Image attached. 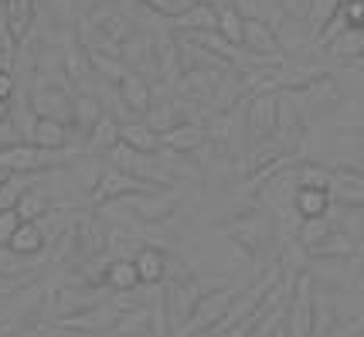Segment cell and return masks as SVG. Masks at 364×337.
<instances>
[{"label": "cell", "mask_w": 364, "mask_h": 337, "mask_svg": "<svg viewBox=\"0 0 364 337\" xmlns=\"http://www.w3.org/2000/svg\"><path fill=\"white\" fill-rule=\"evenodd\" d=\"M154 191H160V188L146 184L140 177L123 174V171H116V167L106 164V171H102V177H99V184L92 191V201L102 205V201H116V198H129V194H154Z\"/></svg>", "instance_id": "obj_1"}, {"label": "cell", "mask_w": 364, "mask_h": 337, "mask_svg": "<svg viewBox=\"0 0 364 337\" xmlns=\"http://www.w3.org/2000/svg\"><path fill=\"white\" fill-rule=\"evenodd\" d=\"M276 99L279 92H259L245 99V127H249V144H259L276 133Z\"/></svg>", "instance_id": "obj_2"}, {"label": "cell", "mask_w": 364, "mask_h": 337, "mask_svg": "<svg viewBox=\"0 0 364 337\" xmlns=\"http://www.w3.org/2000/svg\"><path fill=\"white\" fill-rule=\"evenodd\" d=\"M331 201L341 208H364V174L350 171V167H337L331 171Z\"/></svg>", "instance_id": "obj_3"}, {"label": "cell", "mask_w": 364, "mask_h": 337, "mask_svg": "<svg viewBox=\"0 0 364 337\" xmlns=\"http://www.w3.org/2000/svg\"><path fill=\"white\" fill-rule=\"evenodd\" d=\"M160 146L164 150H174V154H188L194 157L198 150L208 146V127L205 123H177L167 133H160Z\"/></svg>", "instance_id": "obj_4"}, {"label": "cell", "mask_w": 364, "mask_h": 337, "mask_svg": "<svg viewBox=\"0 0 364 337\" xmlns=\"http://www.w3.org/2000/svg\"><path fill=\"white\" fill-rule=\"evenodd\" d=\"M116 92H119V99H123L127 112L150 116V109H154V89H150L146 75H140V72H127L123 82L116 85Z\"/></svg>", "instance_id": "obj_5"}, {"label": "cell", "mask_w": 364, "mask_h": 337, "mask_svg": "<svg viewBox=\"0 0 364 337\" xmlns=\"http://www.w3.org/2000/svg\"><path fill=\"white\" fill-rule=\"evenodd\" d=\"M242 48L249 51V55L269 58V62H283V58H279L276 31H272L266 21H259V17H245V45H242Z\"/></svg>", "instance_id": "obj_6"}, {"label": "cell", "mask_w": 364, "mask_h": 337, "mask_svg": "<svg viewBox=\"0 0 364 337\" xmlns=\"http://www.w3.org/2000/svg\"><path fill=\"white\" fill-rule=\"evenodd\" d=\"M177 198H181L177 188H160L154 194H129L127 205H133L140 218H167L177 208Z\"/></svg>", "instance_id": "obj_7"}, {"label": "cell", "mask_w": 364, "mask_h": 337, "mask_svg": "<svg viewBox=\"0 0 364 337\" xmlns=\"http://www.w3.org/2000/svg\"><path fill=\"white\" fill-rule=\"evenodd\" d=\"M28 144L41 146V150H65L68 146V123L55 119V116H38L31 127V140Z\"/></svg>", "instance_id": "obj_8"}, {"label": "cell", "mask_w": 364, "mask_h": 337, "mask_svg": "<svg viewBox=\"0 0 364 337\" xmlns=\"http://www.w3.org/2000/svg\"><path fill=\"white\" fill-rule=\"evenodd\" d=\"M0 11H4V21H7L11 38H14V41H24L28 31H31L34 17H38V4H34V0H4Z\"/></svg>", "instance_id": "obj_9"}, {"label": "cell", "mask_w": 364, "mask_h": 337, "mask_svg": "<svg viewBox=\"0 0 364 337\" xmlns=\"http://www.w3.org/2000/svg\"><path fill=\"white\" fill-rule=\"evenodd\" d=\"M102 116H106V106H102L99 96H92V92H75L72 96V116H68V123H75V129H82L85 137L92 133Z\"/></svg>", "instance_id": "obj_10"}, {"label": "cell", "mask_w": 364, "mask_h": 337, "mask_svg": "<svg viewBox=\"0 0 364 337\" xmlns=\"http://www.w3.org/2000/svg\"><path fill=\"white\" fill-rule=\"evenodd\" d=\"M45 245H48V239H45V232H41V225L38 222H21L17 225V232L7 239V249H11L14 256H21V259L41 256V252H45Z\"/></svg>", "instance_id": "obj_11"}, {"label": "cell", "mask_w": 364, "mask_h": 337, "mask_svg": "<svg viewBox=\"0 0 364 337\" xmlns=\"http://www.w3.org/2000/svg\"><path fill=\"white\" fill-rule=\"evenodd\" d=\"M333 208L331 191H320V188H296L293 194V211L300 215L303 222L306 218H327Z\"/></svg>", "instance_id": "obj_12"}, {"label": "cell", "mask_w": 364, "mask_h": 337, "mask_svg": "<svg viewBox=\"0 0 364 337\" xmlns=\"http://www.w3.org/2000/svg\"><path fill=\"white\" fill-rule=\"evenodd\" d=\"M177 31H218V7L211 4H191L174 21Z\"/></svg>", "instance_id": "obj_13"}, {"label": "cell", "mask_w": 364, "mask_h": 337, "mask_svg": "<svg viewBox=\"0 0 364 337\" xmlns=\"http://www.w3.org/2000/svg\"><path fill=\"white\" fill-rule=\"evenodd\" d=\"M119 144H127L129 150H140V154H157L160 150V133L146 127V123H119Z\"/></svg>", "instance_id": "obj_14"}, {"label": "cell", "mask_w": 364, "mask_h": 337, "mask_svg": "<svg viewBox=\"0 0 364 337\" xmlns=\"http://www.w3.org/2000/svg\"><path fill=\"white\" fill-rule=\"evenodd\" d=\"M133 266H136V273H140V283L154 287V283H160L164 273H167V256H164L160 249H154V245H143L140 252L133 256Z\"/></svg>", "instance_id": "obj_15"}, {"label": "cell", "mask_w": 364, "mask_h": 337, "mask_svg": "<svg viewBox=\"0 0 364 337\" xmlns=\"http://www.w3.org/2000/svg\"><path fill=\"white\" fill-rule=\"evenodd\" d=\"M116 144H119V119L106 112V116L95 123L92 133L85 137V150H89V154L95 157V154H109Z\"/></svg>", "instance_id": "obj_16"}, {"label": "cell", "mask_w": 364, "mask_h": 337, "mask_svg": "<svg viewBox=\"0 0 364 337\" xmlns=\"http://www.w3.org/2000/svg\"><path fill=\"white\" fill-rule=\"evenodd\" d=\"M41 177H45V171H41V174H7L4 177V181H0V211L17 208V201L24 198V191L34 188Z\"/></svg>", "instance_id": "obj_17"}, {"label": "cell", "mask_w": 364, "mask_h": 337, "mask_svg": "<svg viewBox=\"0 0 364 337\" xmlns=\"http://www.w3.org/2000/svg\"><path fill=\"white\" fill-rule=\"evenodd\" d=\"M92 24L102 34H106L109 41H116L119 48H123V45L129 41V21L123 14L109 11V7H95V11H92Z\"/></svg>", "instance_id": "obj_18"}, {"label": "cell", "mask_w": 364, "mask_h": 337, "mask_svg": "<svg viewBox=\"0 0 364 337\" xmlns=\"http://www.w3.org/2000/svg\"><path fill=\"white\" fill-rule=\"evenodd\" d=\"M300 96L306 99V102H314L317 109H337L341 106V89H337V82L323 72L317 82H310L306 89H300Z\"/></svg>", "instance_id": "obj_19"}, {"label": "cell", "mask_w": 364, "mask_h": 337, "mask_svg": "<svg viewBox=\"0 0 364 337\" xmlns=\"http://www.w3.org/2000/svg\"><path fill=\"white\" fill-rule=\"evenodd\" d=\"M48 208H51V194H48V188H41V181H38L34 188L24 191V198L17 201L14 211H17V218H21V222H38Z\"/></svg>", "instance_id": "obj_20"}, {"label": "cell", "mask_w": 364, "mask_h": 337, "mask_svg": "<svg viewBox=\"0 0 364 337\" xmlns=\"http://www.w3.org/2000/svg\"><path fill=\"white\" fill-rule=\"evenodd\" d=\"M106 283L116 293H129V289L140 287V273H136L133 259H112L109 266H106Z\"/></svg>", "instance_id": "obj_21"}, {"label": "cell", "mask_w": 364, "mask_h": 337, "mask_svg": "<svg viewBox=\"0 0 364 337\" xmlns=\"http://www.w3.org/2000/svg\"><path fill=\"white\" fill-rule=\"evenodd\" d=\"M218 34H222L228 45H235V48L245 45V17L238 14L232 4L218 7Z\"/></svg>", "instance_id": "obj_22"}, {"label": "cell", "mask_w": 364, "mask_h": 337, "mask_svg": "<svg viewBox=\"0 0 364 337\" xmlns=\"http://www.w3.org/2000/svg\"><path fill=\"white\" fill-rule=\"evenodd\" d=\"M228 304H232V293H228V289L215 293L211 300H205V304L198 306V317L188 323V331H201V327H208V323H218L222 321V314L228 310Z\"/></svg>", "instance_id": "obj_23"}, {"label": "cell", "mask_w": 364, "mask_h": 337, "mask_svg": "<svg viewBox=\"0 0 364 337\" xmlns=\"http://www.w3.org/2000/svg\"><path fill=\"white\" fill-rule=\"evenodd\" d=\"M327 51L337 62H358V58H364V31H344Z\"/></svg>", "instance_id": "obj_24"}, {"label": "cell", "mask_w": 364, "mask_h": 337, "mask_svg": "<svg viewBox=\"0 0 364 337\" xmlns=\"http://www.w3.org/2000/svg\"><path fill=\"white\" fill-rule=\"evenodd\" d=\"M310 283H303L300 293H296V304H293V337H310V327H314V317H310Z\"/></svg>", "instance_id": "obj_25"}, {"label": "cell", "mask_w": 364, "mask_h": 337, "mask_svg": "<svg viewBox=\"0 0 364 337\" xmlns=\"http://www.w3.org/2000/svg\"><path fill=\"white\" fill-rule=\"evenodd\" d=\"M296 188H320V191H327L331 188V167L314 161L296 164Z\"/></svg>", "instance_id": "obj_26"}, {"label": "cell", "mask_w": 364, "mask_h": 337, "mask_svg": "<svg viewBox=\"0 0 364 337\" xmlns=\"http://www.w3.org/2000/svg\"><path fill=\"white\" fill-rule=\"evenodd\" d=\"M331 232H333L331 215H327V218H306V222L300 225V232H296V239H300L303 249H317V245L327 239Z\"/></svg>", "instance_id": "obj_27"}, {"label": "cell", "mask_w": 364, "mask_h": 337, "mask_svg": "<svg viewBox=\"0 0 364 337\" xmlns=\"http://www.w3.org/2000/svg\"><path fill=\"white\" fill-rule=\"evenodd\" d=\"M65 75H68L72 82H85L89 75H95L92 62H89V51L82 48V45H75V51L65 55Z\"/></svg>", "instance_id": "obj_28"}, {"label": "cell", "mask_w": 364, "mask_h": 337, "mask_svg": "<svg viewBox=\"0 0 364 337\" xmlns=\"http://www.w3.org/2000/svg\"><path fill=\"white\" fill-rule=\"evenodd\" d=\"M140 4L150 14H164V17H171V21H177L191 7V0H140Z\"/></svg>", "instance_id": "obj_29"}, {"label": "cell", "mask_w": 364, "mask_h": 337, "mask_svg": "<svg viewBox=\"0 0 364 337\" xmlns=\"http://www.w3.org/2000/svg\"><path fill=\"white\" fill-rule=\"evenodd\" d=\"M341 17L348 21V31H364V0H344Z\"/></svg>", "instance_id": "obj_30"}, {"label": "cell", "mask_w": 364, "mask_h": 337, "mask_svg": "<svg viewBox=\"0 0 364 337\" xmlns=\"http://www.w3.org/2000/svg\"><path fill=\"white\" fill-rule=\"evenodd\" d=\"M17 225H21V218H17V211H0V242L7 245V239L17 232Z\"/></svg>", "instance_id": "obj_31"}, {"label": "cell", "mask_w": 364, "mask_h": 337, "mask_svg": "<svg viewBox=\"0 0 364 337\" xmlns=\"http://www.w3.org/2000/svg\"><path fill=\"white\" fill-rule=\"evenodd\" d=\"M14 38L7 31V21H4V11H0V55H14Z\"/></svg>", "instance_id": "obj_32"}, {"label": "cell", "mask_w": 364, "mask_h": 337, "mask_svg": "<svg viewBox=\"0 0 364 337\" xmlns=\"http://www.w3.org/2000/svg\"><path fill=\"white\" fill-rule=\"evenodd\" d=\"M14 72H0V99H11L14 96Z\"/></svg>", "instance_id": "obj_33"}, {"label": "cell", "mask_w": 364, "mask_h": 337, "mask_svg": "<svg viewBox=\"0 0 364 337\" xmlns=\"http://www.w3.org/2000/svg\"><path fill=\"white\" fill-rule=\"evenodd\" d=\"M11 119V99H0V123Z\"/></svg>", "instance_id": "obj_34"}, {"label": "cell", "mask_w": 364, "mask_h": 337, "mask_svg": "<svg viewBox=\"0 0 364 337\" xmlns=\"http://www.w3.org/2000/svg\"><path fill=\"white\" fill-rule=\"evenodd\" d=\"M0 4H4V0H0Z\"/></svg>", "instance_id": "obj_35"}]
</instances>
